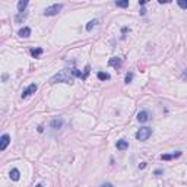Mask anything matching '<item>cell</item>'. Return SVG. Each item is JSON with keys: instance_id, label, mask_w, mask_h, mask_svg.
<instances>
[{"instance_id": "12", "label": "cell", "mask_w": 187, "mask_h": 187, "mask_svg": "<svg viewBox=\"0 0 187 187\" xmlns=\"http://www.w3.org/2000/svg\"><path fill=\"white\" fill-rule=\"evenodd\" d=\"M9 177H10L12 181H18V180L21 178V172H19V170H18V168H13V170L10 171Z\"/></svg>"}, {"instance_id": "14", "label": "cell", "mask_w": 187, "mask_h": 187, "mask_svg": "<svg viewBox=\"0 0 187 187\" xmlns=\"http://www.w3.org/2000/svg\"><path fill=\"white\" fill-rule=\"evenodd\" d=\"M29 53H31V56H32V57H35V59H38L39 56H41L43 53H44V50H43V48H39V47H38V48H31V50H29Z\"/></svg>"}, {"instance_id": "25", "label": "cell", "mask_w": 187, "mask_h": 187, "mask_svg": "<svg viewBox=\"0 0 187 187\" xmlns=\"http://www.w3.org/2000/svg\"><path fill=\"white\" fill-rule=\"evenodd\" d=\"M37 187H44V186L43 184H37Z\"/></svg>"}, {"instance_id": "19", "label": "cell", "mask_w": 187, "mask_h": 187, "mask_svg": "<svg viewBox=\"0 0 187 187\" xmlns=\"http://www.w3.org/2000/svg\"><path fill=\"white\" fill-rule=\"evenodd\" d=\"M177 5L181 9H187V0H177Z\"/></svg>"}, {"instance_id": "24", "label": "cell", "mask_w": 187, "mask_h": 187, "mask_svg": "<svg viewBox=\"0 0 187 187\" xmlns=\"http://www.w3.org/2000/svg\"><path fill=\"white\" fill-rule=\"evenodd\" d=\"M127 31H129V28H126V27H124V28H123V29H121V32H123V34H126Z\"/></svg>"}, {"instance_id": "4", "label": "cell", "mask_w": 187, "mask_h": 187, "mask_svg": "<svg viewBox=\"0 0 187 187\" xmlns=\"http://www.w3.org/2000/svg\"><path fill=\"white\" fill-rule=\"evenodd\" d=\"M37 89H38V86H37L35 83H31L29 86H27V88L22 91V98H27V97H29V95L35 94L37 92Z\"/></svg>"}, {"instance_id": "21", "label": "cell", "mask_w": 187, "mask_h": 187, "mask_svg": "<svg viewBox=\"0 0 187 187\" xmlns=\"http://www.w3.org/2000/svg\"><path fill=\"white\" fill-rule=\"evenodd\" d=\"M101 187H113V184H111V183H104Z\"/></svg>"}, {"instance_id": "20", "label": "cell", "mask_w": 187, "mask_h": 187, "mask_svg": "<svg viewBox=\"0 0 187 187\" xmlns=\"http://www.w3.org/2000/svg\"><path fill=\"white\" fill-rule=\"evenodd\" d=\"M132 81H133V73H132V72H129V73L126 75V79H124V82H126V83H130Z\"/></svg>"}, {"instance_id": "10", "label": "cell", "mask_w": 187, "mask_h": 187, "mask_svg": "<svg viewBox=\"0 0 187 187\" xmlns=\"http://www.w3.org/2000/svg\"><path fill=\"white\" fill-rule=\"evenodd\" d=\"M116 146H117V149H118V151H124V149L129 148V142H127L126 139H120V140H117Z\"/></svg>"}, {"instance_id": "9", "label": "cell", "mask_w": 187, "mask_h": 187, "mask_svg": "<svg viewBox=\"0 0 187 187\" xmlns=\"http://www.w3.org/2000/svg\"><path fill=\"white\" fill-rule=\"evenodd\" d=\"M18 35L21 37V38H28L29 35H31V28L29 27H23L19 29V32H18Z\"/></svg>"}, {"instance_id": "2", "label": "cell", "mask_w": 187, "mask_h": 187, "mask_svg": "<svg viewBox=\"0 0 187 187\" xmlns=\"http://www.w3.org/2000/svg\"><path fill=\"white\" fill-rule=\"evenodd\" d=\"M151 135H152V129L151 127H140L138 132H136V139L138 140H140V142H143V140H148L149 138H151Z\"/></svg>"}, {"instance_id": "16", "label": "cell", "mask_w": 187, "mask_h": 187, "mask_svg": "<svg viewBox=\"0 0 187 187\" xmlns=\"http://www.w3.org/2000/svg\"><path fill=\"white\" fill-rule=\"evenodd\" d=\"M97 23H98V21H97V19H92V21H89L88 25H86V31H91V29H92V28L95 27Z\"/></svg>"}, {"instance_id": "23", "label": "cell", "mask_w": 187, "mask_h": 187, "mask_svg": "<svg viewBox=\"0 0 187 187\" xmlns=\"http://www.w3.org/2000/svg\"><path fill=\"white\" fill-rule=\"evenodd\" d=\"M158 2H160V5H164V3H168L170 0H158Z\"/></svg>"}, {"instance_id": "7", "label": "cell", "mask_w": 187, "mask_h": 187, "mask_svg": "<svg viewBox=\"0 0 187 187\" xmlns=\"http://www.w3.org/2000/svg\"><path fill=\"white\" fill-rule=\"evenodd\" d=\"M9 143H10V136H9L7 133H5V135L0 138V151H5Z\"/></svg>"}, {"instance_id": "22", "label": "cell", "mask_w": 187, "mask_h": 187, "mask_svg": "<svg viewBox=\"0 0 187 187\" xmlns=\"http://www.w3.org/2000/svg\"><path fill=\"white\" fill-rule=\"evenodd\" d=\"M145 167H146V162H142V164H139V168H140V170H143Z\"/></svg>"}, {"instance_id": "5", "label": "cell", "mask_w": 187, "mask_h": 187, "mask_svg": "<svg viewBox=\"0 0 187 187\" xmlns=\"http://www.w3.org/2000/svg\"><path fill=\"white\" fill-rule=\"evenodd\" d=\"M151 113L146 110H143V111H139L138 113V121L139 123H146V121L151 120Z\"/></svg>"}, {"instance_id": "13", "label": "cell", "mask_w": 187, "mask_h": 187, "mask_svg": "<svg viewBox=\"0 0 187 187\" xmlns=\"http://www.w3.org/2000/svg\"><path fill=\"white\" fill-rule=\"evenodd\" d=\"M27 6H28V0H19L18 2V12L19 13H23L25 9H27Z\"/></svg>"}, {"instance_id": "17", "label": "cell", "mask_w": 187, "mask_h": 187, "mask_svg": "<svg viewBox=\"0 0 187 187\" xmlns=\"http://www.w3.org/2000/svg\"><path fill=\"white\" fill-rule=\"evenodd\" d=\"M117 7H127L129 6V0H123V2H116Z\"/></svg>"}, {"instance_id": "8", "label": "cell", "mask_w": 187, "mask_h": 187, "mask_svg": "<svg viewBox=\"0 0 187 187\" xmlns=\"http://www.w3.org/2000/svg\"><path fill=\"white\" fill-rule=\"evenodd\" d=\"M178 156H181V152H180V151H178V152H174V154H162L161 155V160L170 161V160H174V158H178Z\"/></svg>"}, {"instance_id": "15", "label": "cell", "mask_w": 187, "mask_h": 187, "mask_svg": "<svg viewBox=\"0 0 187 187\" xmlns=\"http://www.w3.org/2000/svg\"><path fill=\"white\" fill-rule=\"evenodd\" d=\"M97 76H98L99 81H110V79H111L110 73H107V72H98V73H97Z\"/></svg>"}, {"instance_id": "1", "label": "cell", "mask_w": 187, "mask_h": 187, "mask_svg": "<svg viewBox=\"0 0 187 187\" xmlns=\"http://www.w3.org/2000/svg\"><path fill=\"white\" fill-rule=\"evenodd\" d=\"M75 81V75L72 73V69H63L59 73H56L54 76L50 79V83H67V85H72Z\"/></svg>"}, {"instance_id": "3", "label": "cell", "mask_w": 187, "mask_h": 187, "mask_svg": "<svg viewBox=\"0 0 187 187\" xmlns=\"http://www.w3.org/2000/svg\"><path fill=\"white\" fill-rule=\"evenodd\" d=\"M61 9H63V5H61V3L51 5V6H48V7L44 10V16H54V15H57V13H59Z\"/></svg>"}, {"instance_id": "18", "label": "cell", "mask_w": 187, "mask_h": 187, "mask_svg": "<svg viewBox=\"0 0 187 187\" xmlns=\"http://www.w3.org/2000/svg\"><path fill=\"white\" fill-rule=\"evenodd\" d=\"M25 18H27V13H18V16L15 18V21H16V22H22Z\"/></svg>"}, {"instance_id": "6", "label": "cell", "mask_w": 187, "mask_h": 187, "mask_svg": "<svg viewBox=\"0 0 187 187\" xmlns=\"http://www.w3.org/2000/svg\"><path fill=\"white\" fill-rule=\"evenodd\" d=\"M50 127L54 129V130L61 129V127H63V118H61V117H54L53 120L50 121Z\"/></svg>"}, {"instance_id": "11", "label": "cell", "mask_w": 187, "mask_h": 187, "mask_svg": "<svg viewBox=\"0 0 187 187\" xmlns=\"http://www.w3.org/2000/svg\"><path fill=\"white\" fill-rule=\"evenodd\" d=\"M108 66H111V67H120L121 66V59L120 57H113V59H110L108 60Z\"/></svg>"}]
</instances>
